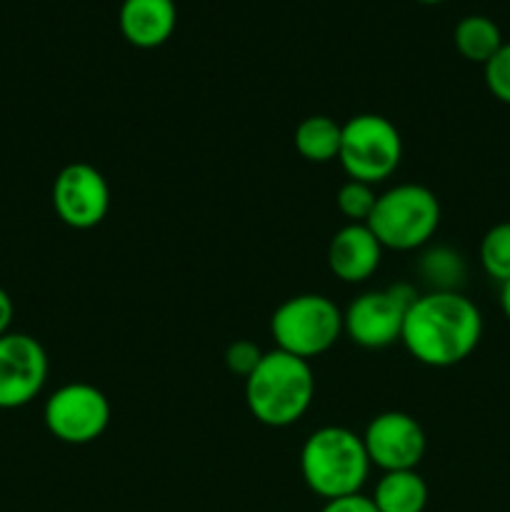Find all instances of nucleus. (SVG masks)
Listing matches in <instances>:
<instances>
[{
  "mask_svg": "<svg viewBox=\"0 0 510 512\" xmlns=\"http://www.w3.org/2000/svg\"><path fill=\"white\" fill-rule=\"evenodd\" d=\"M480 338L483 315L473 300L450 290H428L410 305L400 343L428 368H453L475 353Z\"/></svg>",
  "mask_w": 510,
  "mask_h": 512,
  "instance_id": "obj_1",
  "label": "nucleus"
},
{
  "mask_svg": "<svg viewBox=\"0 0 510 512\" xmlns=\"http://www.w3.org/2000/svg\"><path fill=\"white\" fill-rule=\"evenodd\" d=\"M315 378L308 360L283 350L263 355L258 368L245 378V405L260 425L290 428L310 410Z\"/></svg>",
  "mask_w": 510,
  "mask_h": 512,
  "instance_id": "obj_2",
  "label": "nucleus"
},
{
  "mask_svg": "<svg viewBox=\"0 0 510 512\" xmlns=\"http://www.w3.org/2000/svg\"><path fill=\"white\" fill-rule=\"evenodd\" d=\"M370 473L363 435L343 425H325L308 435L300 450V475L310 493L323 500L345 498L363 490Z\"/></svg>",
  "mask_w": 510,
  "mask_h": 512,
  "instance_id": "obj_3",
  "label": "nucleus"
},
{
  "mask_svg": "<svg viewBox=\"0 0 510 512\" xmlns=\"http://www.w3.org/2000/svg\"><path fill=\"white\" fill-rule=\"evenodd\" d=\"M440 218L443 210L433 190L425 185L403 183L378 195L373 215L365 225L373 230L385 250L410 253L433 240L440 228Z\"/></svg>",
  "mask_w": 510,
  "mask_h": 512,
  "instance_id": "obj_4",
  "label": "nucleus"
},
{
  "mask_svg": "<svg viewBox=\"0 0 510 512\" xmlns=\"http://www.w3.org/2000/svg\"><path fill=\"white\" fill-rule=\"evenodd\" d=\"M275 348L295 358L313 360L328 353L343 335V310L320 293L293 295L270 318Z\"/></svg>",
  "mask_w": 510,
  "mask_h": 512,
  "instance_id": "obj_5",
  "label": "nucleus"
},
{
  "mask_svg": "<svg viewBox=\"0 0 510 512\" xmlns=\"http://www.w3.org/2000/svg\"><path fill=\"white\" fill-rule=\"evenodd\" d=\"M338 160L350 180H363L370 185L383 183L403 160L400 130L383 115H353L348 123H343Z\"/></svg>",
  "mask_w": 510,
  "mask_h": 512,
  "instance_id": "obj_6",
  "label": "nucleus"
},
{
  "mask_svg": "<svg viewBox=\"0 0 510 512\" xmlns=\"http://www.w3.org/2000/svg\"><path fill=\"white\" fill-rule=\"evenodd\" d=\"M415 298V288L405 283L360 293L343 313V333L365 350L390 348L400 343L405 315Z\"/></svg>",
  "mask_w": 510,
  "mask_h": 512,
  "instance_id": "obj_7",
  "label": "nucleus"
},
{
  "mask_svg": "<svg viewBox=\"0 0 510 512\" xmlns=\"http://www.w3.org/2000/svg\"><path fill=\"white\" fill-rule=\"evenodd\" d=\"M110 400L90 383H68L45 400L43 420L48 433L65 445L95 443L108 430Z\"/></svg>",
  "mask_w": 510,
  "mask_h": 512,
  "instance_id": "obj_8",
  "label": "nucleus"
},
{
  "mask_svg": "<svg viewBox=\"0 0 510 512\" xmlns=\"http://www.w3.org/2000/svg\"><path fill=\"white\" fill-rule=\"evenodd\" d=\"M55 215L73 230H90L105 220L110 210V185L90 163H70L55 175Z\"/></svg>",
  "mask_w": 510,
  "mask_h": 512,
  "instance_id": "obj_9",
  "label": "nucleus"
},
{
  "mask_svg": "<svg viewBox=\"0 0 510 512\" xmlns=\"http://www.w3.org/2000/svg\"><path fill=\"white\" fill-rule=\"evenodd\" d=\"M363 445L370 465L383 473H395V470H418L428 440L423 425L413 415L388 410L370 420L363 433Z\"/></svg>",
  "mask_w": 510,
  "mask_h": 512,
  "instance_id": "obj_10",
  "label": "nucleus"
},
{
  "mask_svg": "<svg viewBox=\"0 0 510 512\" xmlns=\"http://www.w3.org/2000/svg\"><path fill=\"white\" fill-rule=\"evenodd\" d=\"M48 380V353L28 333L0 338V410L33 403Z\"/></svg>",
  "mask_w": 510,
  "mask_h": 512,
  "instance_id": "obj_11",
  "label": "nucleus"
},
{
  "mask_svg": "<svg viewBox=\"0 0 510 512\" xmlns=\"http://www.w3.org/2000/svg\"><path fill=\"white\" fill-rule=\"evenodd\" d=\"M383 250L368 225L348 223L330 238L328 268L343 283H365L378 273L383 263Z\"/></svg>",
  "mask_w": 510,
  "mask_h": 512,
  "instance_id": "obj_12",
  "label": "nucleus"
},
{
  "mask_svg": "<svg viewBox=\"0 0 510 512\" xmlns=\"http://www.w3.org/2000/svg\"><path fill=\"white\" fill-rule=\"evenodd\" d=\"M123 38L140 50H153L168 43L178 25L175 0H123L118 13Z\"/></svg>",
  "mask_w": 510,
  "mask_h": 512,
  "instance_id": "obj_13",
  "label": "nucleus"
},
{
  "mask_svg": "<svg viewBox=\"0 0 510 512\" xmlns=\"http://www.w3.org/2000/svg\"><path fill=\"white\" fill-rule=\"evenodd\" d=\"M378 512H423L428 505V485L418 470L383 473L370 495Z\"/></svg>",
  "mask_w": 510,
  "mask_h": 512,
  "instance_id": "obj_14",
  "label": "nucleus"
},
{
  "mask_svg": "<svg viewBox=\"0 0 510 512\" xmlns=\"http://www.w3.org/2000/svg\"><path fill=\"white\" fill-rule=\"evenodd\" d=\"M340 138H343V125L335 123L328 115H308L303 123L295 128V150L303 155L308 163H333L340 153Z\"/></svg>",
  "mask_w": 510,
  "mask_h": 512,
  "instance_id": "obj_15",
  "label": "nucleus"
},
{
  "mask_svg": "<svg viewBox=\"0 0 510 512\" xmlns=\"http://www.w3.org/2000/svg\"><path fill=\"white\" fill-rule=\"evenodd\" d=\"M453 40L465 60L480 65L488 63L505 43L495 20L485 18V15H468V18L460 20L453 30Z\"/></svg>",
  "mask_w": 510,
  "mask_h": 512,
  "instance_id": "obj_16",
  "label": "nucleus"
},
{
  "mask_svg": "<svg viewBox=\"0 0 510 512\" xmlns=\"http://www.w3.org/2000/svg\"><path fill=\"white\" fill-rule=\"evenodd\" d=\"M465 273H468V268H465L463 255L453 248H445V245L430 248L420 260V275L430 285V290L460 293V285L465 283Z\"/></svg>",
  "mask_w": 510,
  "mask_h": 512,
  "instance_id": "obj_17",
  "label": "nucleus"
},
{
  "mask_svg": "<svg viewBox=\"0 0 510 512\" xmlns=\"http://www.w3.org/2000/svg\"><path fill=\"white\" fill-rule=\"evenodd\" d=\"M480 265L495 283L510 280V220L493 225L480 240Z\"/></svg>",
  "mask_w": 510,
  "mask_h": 512,
  "instance_id": "obj_18",
  "label": "nucleus"
},
{
  "mask_svg": "<svg viewBox=\"0 0 510 512\" xmlns=\"http://www.w3.org/2000/svg\"><path fill=\"white\" fill-rule=\"evenodd\" d=\"M375 200H378V193L373 190V185L350 178L340 185L338 195H335V205L348 223H368Z\"/></svg>",
  "mask_w": 510,
  "mask_h": 512,
  "instance_id": "obj_19",
  "label": "nucleus"
},
{
  "mask_svg": "<svg viewBox=\"0 0 510 512\" xmlns=\"http://www.w3.org/2000/svg\"><path fill=\"white\" fill-rule=\"evenodd\" d=\"M485 68V85L490 95L500 103L510 105V43H503V48L483 65Z\"/></svg>",
  "mask_w": 510,
  "mask_h": 512,
  "instance_id": "obj_20",
  "label": "nucleus"
},
{
  "mask_svg": "<svg viewBox=\"0 0 510 512\" xmlns=\"http://www.w3.org/2000/svg\"><path fill=\"white\" fill-rule=\"evenodd\" d=\"M263 355L265 353L253 343V340H235V343H230L228 350H225V365H228L230 373L245 380L255 368H258Z\"/></svg>",
  "mask_w": 510,
  "mask_h": 512,
  "instance_id": "obj_21",
  "label": "nucleus"
},
{
  "mask_svg": "<svg viewBox=\"0 0 510 512\" xmlns=\"http://www.w3.org/2000/svg\"><path fill=\"white\" fill-rule=\"evenodd\" d=\"M320 512H378L375 508L373 498L363 493L355 495H345V498H335V500H325L323 510Z\"/></svg>",
  "mask_w": 510,
  "mask_h": 512,
  "instance_id": "obj_22",
  "label": "nucleus"
},
{
  "mask_svg": "<svg viewBox=\"0 0 510 512\" xmlns=\"http://www.w3.org/2000/svg\"><path fill=\"white\" fill-rule=\"evenodd\" d=\"M13 315H15L13 298L8 295V290L0 288V338L10 333V325H13Z\"/></svg>",
  "mask_w": 510,
  "mask_h": 512,
  "instance_id": "obj_23",
  "label": "nucleus"
},
{
  "mask_svg": "<svg viewBox=\"0 0 510 512\" xmlns=\"http://www.w3.org/2000/svg\"><path fill=\"white\" fill-rule=\"evenodd\" d=\"M500 310H503V315L510 323V280L500 285Z\"/></svg>",
  "mask_w": 510,
  "mask_h": 512,
  "instance_id": "obj_24",
  "label": "nucleus"
},
{
  "mask_svg": "<svg viewBox=\"0 0 510 512\" xmlns=\"http://www.w3.org/2000/svg\"><path fill=\"white\" fill-rule=\"evenodd\" d=\"M418 3H423V5H438V3H443V0H418Z\"/></svg>",
  "mask_w": 510,
  "mask_h": 512,
  "instance_id": "obj_25",
  "label": "nucleus"
}]
</instances>
